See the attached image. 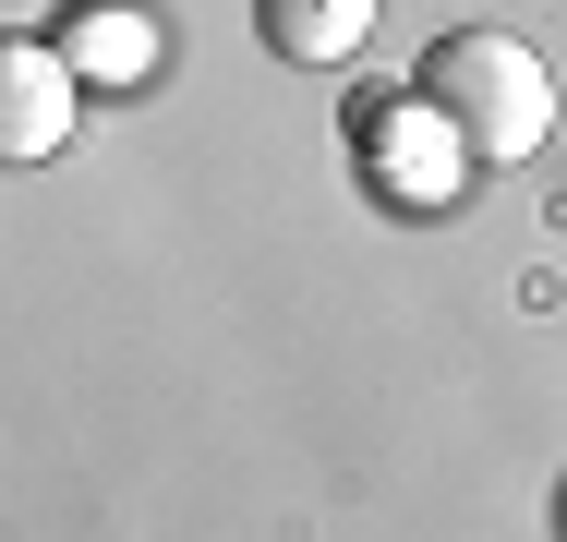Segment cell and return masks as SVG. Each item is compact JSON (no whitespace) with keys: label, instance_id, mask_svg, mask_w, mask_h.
Listing matches in <instances>:
<instances>
[{"label":"cell","instance_id":"cell-3","mask_svg":"<svg viewBox=\"0 0 567 542\" xmlns=\"http://www.w3.org/2000/svg\"><path fill=\"white\" fill-rule=\"evenodd\" d=\"M73 97H85L73 49H49V37H12V49H0V157H12V169L61 157V145H73Z\"/></svg>","mask_w":567,"mask_h":542},{"label":"cell","instance_id":"cell-5","mask_svg":"<svg viewBox=\"0 0 567 542\" xmlns=\"http://www.w3.org/2000/svg\"><path fill=\"white\" fill-rule=\"evenodd\" d=\"M73 73H97V85H133L145 61H157V37H145V12H121V0H97V12H73Z\"/></svg>","mask_w":567,"mask_h":542},{"label":"cell","instance_id":"cell-1","mask_svg":"<svg viewBox=\"0 0 567 542\" xmlns=\"http://www.w3.org/2000/svg\"><path fill=\"white\" fill-rule=\"evenodd\" d=\"M411 97L435 108L483 169H519V157L556 133V73H544V49L507 37V24H447V37H423Z\"/></svg>","mask_w":567,"mask_h":542},{"label":"cell","instance_id":"cell-4","mask_svg":"<svg viewBox=\"0 0 567 542\" xmlns=\"http://www.w3.org/2000/svg\"><path fill=\"white\" fill-rule=\"evenodd\" d=\"M254 37H266L278 61L327 73V61H350V49L374 37V0H254Z\"/></svg>","mask_w":567,"mask_h":542},{"label":"cell","instance_id":"cell-2","mask_svg":"<svg viewBox=\"0 0 567 542\" xmlns=\"http://www.w3.org/2000/svg\"><path fill=\"white\" fill-rule=\"evenodd\" d=\"M350 145H362V169H374L399 206H447V194H458V157H471L423 97H374V108L350 97Z\"/></svg>","mask_w":567,"mask_h":542}]
</instances>
